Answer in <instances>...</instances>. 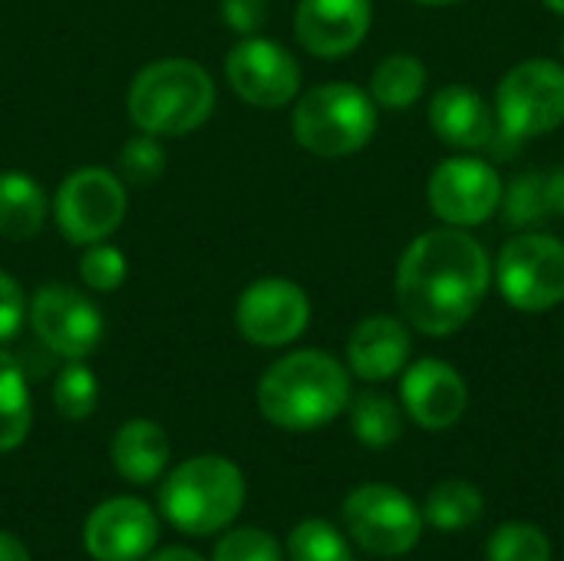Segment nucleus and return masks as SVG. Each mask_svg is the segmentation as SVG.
Masks as SVG:
<instances>
[{"label": "nucleus", "mask_w": 564, "mask_h": 561, "mask_svg": "<svg viewBox=\"0 0 564 561\" xmlns=\"http://www.w3.org/2000/svg\"><path fill=\"white\" fill-rule=\"evenodd\" d=\"M492 261L466 228L423 231L397 265V304L403 321L426 337L463 331L482 308Z\"/></svg>", "instance_id": "1"}, {"label": "nucleus", "mask_w": 564, "mask_h": 561, "mask_svg": "<svg viewBox=\"0 0 564 561\" xmlns=\"http://www.w3.org/2000/svg\"><path fill=\"white\" fill-rule=\"evenodd\" d=\"M350 407V370L324 350H294L271 364L258 384V410L268 423L307 433Z\"/></svg>", "instance_id": "2"}, {"label": "nucleus", "mask_w": 564, "mask_h": 561, "mask_svg": "<svg viewBox=\"0 0 564 561\" xmlns=\"http://www.w3.org/2000/svg\"><path fill=\"white\" fill-rule=\"evenodd\" d=\"M126 106L129 119L149 136H188L212 116L215 83L195 60H155L135 73Z\"/></svg>", "instance_id": "3"}, {"label": "nucleus", "mask_w": 564, "mask_h": 561, "mask_svg": "<svg viewBox=\"0 0 564 561\" xmlns=\"http://www.w3.org/2000/svg\"><path fill=\"white\" fill-rule=\"evenodd\" d=\"M245 473L225 456H192L175 466L162 489V516L185 536H212L228 529L245 509Z\"/></svg>", "instance_id": "4"}, {"label": "nucleus", "mask_w": 564, "mask_h": 561, "mask_svg": "<svg viewBox=\"0 0 564 561\" xmlns=\"http://www.w3.org/2000/svg\"><path fill=\"white\" fill-rule=\"evenodd\" d=\"M377 103L354 83H324L307 89L291 116L294 139L321 155L344 159L360 152L377 132Z\"/></svg>", "instance_id": "5"}, {"label": "nucleus", "mask_w": 564, "mask_h": 561, "mask_svg": "<svg viewBox=\"0 0 564 561\" xmlns=\"http://www.w3.org/2000/svg\"><path fill=\"white\" fill-rule=\"evenodd\" d=\"M496 284L516 311H552L564 301V241L545 231H522L496 258Z\"/></svg>", "instance_id": "6"}, {"label": "nucleus", "mask_w": 564, "mask_h": 561, "mask_svg": "<svg viewBox=\"0 0 564 561\" xmlns=\"http://www.w3.org/2000/svg\"><path fill=\"white\" fill-rule=\"evenodd\" d=\"M496 116L502 136L535 139L564 126V63L522 60L496 89Z\"/></svg>", "instance_id": "7"}, {"label": "nucleus", "mask_w": 564, "mask_h": 561, "mask_svg": "<svg viewBox=\"0 0 564 561\" xmlns=\"http://www.w3.org/2000/svg\"><path fill=\"white\" fill-rule=\"evenodd\" d=\"M344 526L364 552L397 559L416 549L426 522L403 489L387 483H367L344 499Z\"/></svg>", "instance_id": "8"}, {"label": "nucleus", "mask_w": 564, "mask_h": 561, "mask_svg": "<svg viewBox=\"0 0 564 561\" xmlns=\"http://www.w3.org/2000/svg\"><path fill=\"white\" fill-rule=\"evenodd\" d=\"M126 182L99 165H86L63 179L53 198L56 228L69 245H96L106 241L126 218Z\"/></svg>", "instance_id": "9"}, {"label": "nucleus", "mask_w": 564, "mask_h": 561, "mask_svg": "<svg viewBox=\"0 0 564 561\" xmlns=\"http://www.w3.org/2000/svg\"><path fill=\"white\" fill-rule=\"evenodd\" d=\"M426 198L440 222L453 228H476L499 212L502 179L479 155H453L433 169Z\"/></svg>", "instance_id": "10"}, {"label": "nucleus", "mask_w": 564, "mask_h": 561, "mask_svg": "<svg viewBox=\"0 0 564 561\" xmlns=\"http://www.w3.org/2000/svg\"><path fill=\"white\" fill-rule=\"evenodd\" d=\"M30 324L36 341L66 360L89 357L106 334L99 308L69 284H43L30 301Z\"/></svg>", "instance_id": "11"}, {"label": "nucleus", "mask_w": 564, "mask_h": 561, "mask_svg": "<svg viewBox=\"0 0 564 561\" xmlns=\"http://www.w3.org/2000/svg\"><path fill=\"white\" fill-rule=\"evenodd\" d=\"M231 89L258 109H281L301 89V66L288 46L268 36H241L225 60Z\"/></svg>", "instance_id": "12"}, {"label": "nucleus", "mask_w": 564, "mask_h": 561, "mask_svg": "<svg viewBox=\"0 0 564 561\" xmlns=\"http://www.w3.org/2000/svg\"><path fill=\"white\" fill-rule=\"evenodd\" d=\"M235 324L254 347H288L311 324V298L288 278H261L241 291Z\"/></svg>", "instance_id": "13"}, {"label": "nucleus", "mask_w": 564, "mask_h": 561, "mask_svg": "<svg viewBox=\"0 0 564 561\" xmlns=\"http://www.w3.org/2000/svg\"><path fill=\"white\" fill-rule=\"evenodd\" d=\"M159 542L152 506L135 496H116L96 506L83 526V546L96 561H142Z\"/></svg>", "instance_id": "14"}, {"label": "nucleus", "mask_w": 564, "mask_h": 561, "mask_svg": "<svg viewBox=\"0 0 564 561\" xmlns=\"http://www.w3.org/2000/svg\"><path fill=\"white\" fill-rule=\"evenodd\" d=\"M400 400L416 427L440 433L463 420L469 407V387L453 364L423 357L416 364H406L400 380Z\"/></svg>", "instance_id": "15"}, {"label": "nucleus", "mask_w": 564, "mask_h": 561, "mask_svg": "<svg viewBox=\"0 0 564 561\" xmlns=\"http://www.w3.org/2000/svg\"><path fill=\"white\" fill-rule=\"evenodd\" d=\"M370 20V0H301L294 13V33L307 53L321 60H340L364 43Z\"/></svg>", "instance_id": "16"}, {"label": "nucleus", "mask_w": 564, "mask_h": 561, "mask_svg": "<svg viewBox=\"0 0 564 561\" xmlns=\"http://www.w3.org/2000/svg\"><path fill=\"white\" fill-rule=\"evenodd\" d=\"M413 354L410 327L400 317L373 314L364 317L347 341V370L367 384H383L406 370Z\"/></svg>", "instance_id": "17"}, {"label": "nucleus", "mask_w": 564, "mask_h": 561, "mask_svg": "<svg viewBox=\"0 0 564 561\" xmlns=\"http://www.w3.org/2000/svg\"><path fill=\"white\" fill-rule=\"evenodd\" d=\"M430 126L440 136V142L453 149H486L496 139V112L492 106L463 83H446L430 99Z\"/></svg>", "instance_id": "18"}, {"label": "nucleus", "mask_w": 564, "mask_h": 561, "mask_svg": "<svg viewBox=\"0 0 564 561\" xmlns=\"http://www.w3.org/2000/svg\"><path fill=\"white\" fill-rule=\"evenodd\" d=\"M169 433L152 420H129L112 436V466L126 483H155L169 466Z\"/></svg>", "instance_id": "19"}, {"label": "nucleus", "mask_w": 564, "mask_h": 561, "mask_svg": "<svg viewBox=\"0 0 564 561\" xmlns=\"http://www.w3.org/2000/svg\"><path fill=\"white\" fill-rule=\"evenodd\" d=\"M50 215V198L43 185L26 172L0 175V235L7 241L33 238Z\"/></svg>", "instance_id": "20"}, {"label": "nucleus", "mask_w": 564, "mask_h": 561, "mask_svg": "<svg viewBox=\"0 0 564 561\" xmlns=\"http://www.w3.org/2000/svg\"><path fill=\"white\" fill-rule=\"evenodd\" d=\"M426 89V66L413 53H390L373 66L370 96L383 109H410Z\"/></svg>", "instance_id": "21"}, {"label": "nucleus", "mask_w": 564, "mask_h": 561, "mask_svg": "<svg viewBox=\"0 0 564 561\" xmlns=\"http://www.w3.org/2000/svg\"><path fill=\"white\" fill-rule=\"evenodd\" d=\"M486 499L482 493L466 479H446L440 483L423 506V522L440 532H463L473 529L482 519Z\"/></svg>", "instance_id": "22"}, {"label": "nucleus", "mask_w": 564, "mask_h": 561, "mask_svg": "<svg viewBox=\"0 0 564 561\" xmlns=\"http://www.w3.org/2000/svg\"><path fill=\"white\" fill-rule=\"evenodd\" d=\"M33 423V403L23 367L0 350V453L17 450Z\"/></svg>", "instance_id": "23"}, {"label": "nucleus", "mask_w": 564, "mask_h": 561, "mask_svg": "<svg viewBox=\"0 0 564 561\" xmlns=\"http://www.w3.org/2000/svg\"><path fill=\"white\" fill-rule=\"evenodd\" d=\"M350 430L370 450H390L403 436V410L377 390L350 397Z\"/></svg>", "instance_id": "24"}, {"label": "nucleus", "mask_w": 564, "mask_h": 561, "mask_svg": "<svg viewBox=\"0 0 564 561\" xmlns=\"http://www.w3.org/2000/svg\"><path fill=\"white\" fill-rule=\"evenodd\" d=\"M502 222L519 231H535L542 222L552 218L549 208V188L542 172H522L509 185H502V202H499Z\"/></svg>", "instance_id": "25"}, {"label": "nucleus", "mask_w": 564, "mask_h": 561, "mask_svg": "<svg viewBox=\"0 0 564 561\" xmlns=\"http://www.w3.org/2000/svg\"><path fill=\"white\" fill-rule=\"evenodd\" d=\"M291 561H354L347 539L327 519H304L288 536Z\"/></svg>", "instance_id": "26"}, {"label": "nucleus", "mask_w": 564, "mask_h": 561, "mask_svg": "<svg viewBox=\"0 0 564 561\" xmlns=\"http://www.w3.org/2000/svg\"><path fill=\"white\" fill-rule=\"evenodd\" d=\"M53 403L63 420H86L99 403V380L83 360H66L53 380Z\"/></svg>", "instance_id": "27"}, {"label": "nucleus", "mask_w": 564, "mask_h": 561, "mask_svg": "<svg viewBox=\"0 0 564 561\" xmlns=\"http://www.w3.org/2000/svg\"><path fill=\"white\" fill-rule=\"evenodd\" d=\"M489 561H552V542L539 526L529 522H506L492 532L489 549H486Z\"/></svg>", "instance_id": "28"}, {"label": "nucleus", "mask_w": 564, "mask_h": 561, "mask_svg": "<svg viewBox=\"0 0 564 561\" xmlns=\"http://www.w3.org/2000/svg\"><path fill=\"white\" fill-rule=\"evenodd\" d=\"M119 172L135 188H145L155 179H162V172H165V149L159 145V136L142 132V136L129 139L122 145V152H119Z\"/></svg>", "instance_id": "29"}, {"label": "nucleus", "mask_w": 564, "mask_h": 561, "mask_svg": "<svg viewBox=\"0 0 564 561\" xmlns=\"http://www.w3.org/2000/svg\"><path fill=\"white\" fill-rule=\"evenodd\" d=\"M79 274H83V284L89 291L109 294V291L122 288V281L129 274V261L116 245L96 241V245H86L83 261H79Z\"/></svg>", "instance_id": "30"}, {"label": "nucleus", "mask_w": 564, "mask_h": 561, "mask_svg": "<svg viewBox=\"0 0 564 561\" xmlns=\"http://www.w3.org/2000/svg\"><path fill=\"white\" fill-rule=\"evenodd\" d=\"M212 561H281V546L264 529H235L215 546Z\"/></svg>", "instance_id": "31"}, {"label": "nucleus", "mask_w": 564, "mask_h": 561, "mask_svg": "<svg viewBox=\"0 0 564 561\" xmlns=\"http://www.w3.org/2000/svg\"><path fill=\"white\" fill-rule=\"evenodd\" d=\"M23 317H26V294L7 271H0V344L20 334Z\"/></svg>", "instance_id": "32"}, {"label": "nucleus", "mask_w": 564, "mask_h": 561, "mask_svg": "<svg viewBox=\"0 0 564 561\" xmlns=\"http://www.w3.org/2000/svg\"><path fill=\"white\" fill-rule=\"evenodd\" d=\"M221 17L235 33L251 36L268 20V0H221Z\"/></svg>", "instance_id": "33"}, {"label": "nucleus", "mask_w": 564, "mask_h": 561, "mask_svg": "<svg viewBox=\"0 0 564 561\" xmlns=\"http://www.w3.org/2000/svg\"><path fill=\"white\" fill-rule=\"evenodd\" d=\"M545 188H549V208H552V218H564V162L545 175Z\"/></svg>", "instance_id": "34"}, {"label": "nucleus", "mask_w": 564, "mask_h": 561, "mask_svg": "<svg viewBox=\"0 0 564 561\" xmlns=\"http://www.w3.org/2000/svg\"><path fill=\"white\" fill-rule=\"evenodd\" d=\"M0 561H33V559H30L26 546H23L17 536L0 532Z\"/></svg>", "instance_id": "35"}, {"label": "nucleus", "mask_w": 564, "mask_h": 561, "mask_svg": "<svg viewBox=\"0 0 564 561\" xmlns=\"http://www.w3.org/2000/svg\"><path fill=\"white\" fill-rule=\"evenodd\" d=\"M149 561H205L198 552L192 549H182V546H172V549H162L155 555H149Z\"/></svg>", "instance_id": "36"}, {"label": "nucleus", "mask_w": 564, "mask_h": 561, "mask_svg": "<svg viewBox=\"0 0 564 561\" xmlns=\"http://www.w3.org/2000/svg\"><path fill=\"white\" fill-rule=\"evenodd\" d=\"M413 3H420V7H453L459 0H413Z\"/></svg>", "instance_id": "37"}, {"label": "nucleus", "mask_w": 564, "mask_h": 561, "mask_svg": "<svg viewBox=\"0 0 564 561\" xmlns=\"http://www.w3.org/2000/svg\"><path fill=\"white\" fill-rule=\"evenodd\" d=\"M552 13H558V17H564V0H542Z\"/></svg>", "instance_id": "38"}, {"label": "nucleus", "mask_w": 564, "mask_h": 561, "mask_svg": "<svg viewBox=\"0 0 564 561\" xmlns=\"http://www.w3.org/2000/svg\"><path fill=\"white\" fill-rule=\"evenodd\" d=\"M562 56H564V36H562Z\"/></svg>", "instance_id": "39"}]
</instances>
